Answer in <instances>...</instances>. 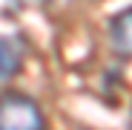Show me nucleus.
Listing matches in <instances>:
<instances>
[{
    "label": "nucleus",
    "mask_w": 132,
    "mask_h": 130,
    "mask_svg": "<svg viewBox=\"0 0 132 130\" xmlns=\"http://www.w3.org/2000/svg\"><path fill=\"white\" fill-rule=\"evenodd\" d=\"M0 130H46L40 107L26 95H0Z\"/></svg>",
    "instance_id": "1"
},
{
    "label": "nucleus",
    "mask_w": 132,
    "mask_h": 130,
    "mask_svg": "<svg viewBox=\"0 0 132 130\" xmlns=\"http://www.w3.org/2000/svg\"><path fill=\"white\" fill-rule=\"evenodd\" d=\"M109 43L123 58H132V6L109 20Z\"/></svg>",
    "instance_id": "2"
},
{
    "label": "nucleus",
    "mask_w": 132,
    "mask_h": 130,
    "mask_svg": "<svg viewBox=\"0 0 132 130\" xmlns=\"http://www.w3.org/2000/svg\"><path fill=\"white\" fill-rule=\"evenodd\" d=\"M23 67V49L14 38L0 35V81H9Z\"/></svg>",
    "instance_id": "3"
},
{
    "label": "nucleus",
    "mask_w": 132,
    "mask_h": 130,
    "mask_svg": "<svg viewBox=\"0 0 132 130\" xmlns=\"http://www.w3.org/2000/svg\"><path fill=\"white\" fill-rule=\"evenodd\" d=\"M129 130H132V116H129Z\"/></svg>",
    "instance_id": "4"
}]
</instances>
